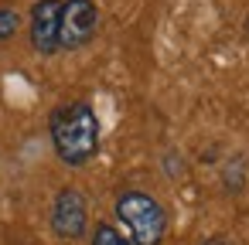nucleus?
I'll list each match as a JSON object with an SVG mask.
<instances>
[{"instance_id": "1", "label": "nucleus", "mask_w": 249, "mask_h": 245, "mask_svg": "<svg viewBox=\"0 0 249 245\" xmlns=\"http://www.w3.org/2000/svg\"><path fill=\"white\" fill-rule=\"evenodd\" d=\"M48 133H52V147H55L58 160L69 167L89 163L99 150V119L89 102L58 106L48 119Z\"/></svg>"}, {"instance_id": "2", "label": "nucleus", "mask_w": 249, "mask_h": 245, "mask_svg": "<svg viewBox=\"0 0 249 245\" xmlns=\"http://www.w3.org/2000/svg\"><path fill=\"white\" fill-rule=\"evenodd\" d=\"M116 218L133 238V245H160L167 235V214L147 191H123L116 197Z\"/></svg>"}, {"instance_id": "3", "label": "nucleus", "mask_w": 249, "mask_h": 245, "mask_svg": "<svg viewBox=\"0 0 249 245\" xmlns=\"http://www.w3.org/2000/svg\"><path fill=\"white\" fill-rule=\"evenodd\" d=\"M96 28H99V11L92 0H62V11H58V48L62 51H75L89 45Z\"/></svg>"}, {"instance_id": "4", "label": "nucleus", "mask_w": 249, "mask_h": 245, "mask_svg": "<svg viewBox=\"0 0 249 245\" xmlns=\"http://www.w3.org/2000/svg\"><path fill=\"white\" fill-rule=\"evenodd\" d=\"M52 231L65 242H75L89 231V201L75 187H62L52 201Z\"/></svg>"}, {"instance_id": "5", "label": "nucleus", "mask_w": 249, "mask_h": 245, "mask_svg": "<svg viewBox=\"0 0 249 245\" xmlns=\"http://www.w3.org/2000/svg\"><path fill=\"white\" fill-rule=\"evenodd\" d=\"M58 11L62 0H38L31 7V48L38 55H55L58 48Z\"/></svg>"}, {"instance_id": "6", "label": "nucleus", "mask_w": 249, "mask_h": 245, "mask_svg": "<svg viewBox=\"0 0 249 245\" xmlns=\"http://www.w3.org/2000/svg\"><path fill=\"white\" fill-rule=\"evenodd\" d=\"M92 245H133V238H130L126 231L113 228L109 221H103V225L92 228Z\"/></svg>"}, {"instance_id": "7", "label": "nucleus", "mask_w": 249, "mask_h": 245, "mask_svg": "<svg viewBox=\"0 0 249 245\" xmlns=\"http://www.w3.org/2000/svg\"><path fill=\"white\" fill-rule=\"evenodd\" d=\"M18 28H21L18 14H14L11 7H4V4H0V41H7V38H14V34H18Z\"/></svg>"}, {"instance_id": "8", "label": "nucleus", "mask_w": 249, "mask_h": 245, "mask_svg": "<svg viewBox=\"0 0 249 245\" xmlns=\"http://www.w3.org/2000/svg\"><path fill=\"white\" fill-rule=\"evenodd\" d=\"M201 245H229V242H225V238H205Z\"/></svg>"}]
</instances>
